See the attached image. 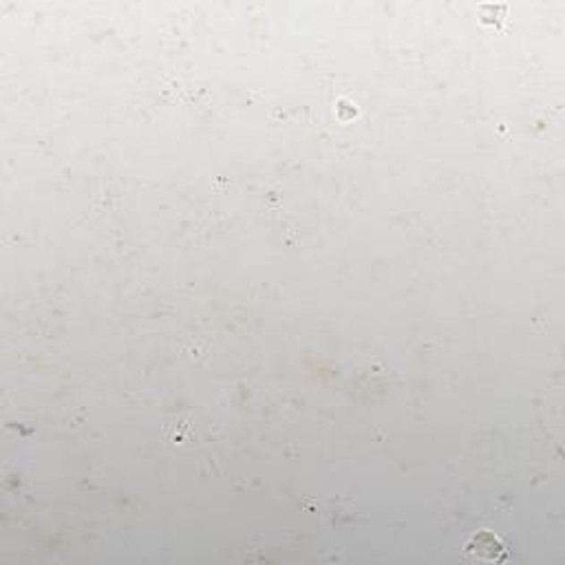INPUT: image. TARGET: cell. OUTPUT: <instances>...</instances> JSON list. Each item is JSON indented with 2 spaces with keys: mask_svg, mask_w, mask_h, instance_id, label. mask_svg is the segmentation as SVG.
<instances>
[{
  "mask_svg": "<svg viewBox=\"0 0 565 565\" xmlns=\"http://www.w3.org/2000/svg\"><path fill=\"white\" fill-rule=\"evenodd\" d=\"M464 552H467L471 559H475V561L497 563V561H506L508 559L503 541L497 535L488 533V530L471 536V541L464 545Z\"/></svg>",
  "mask_w": 565,
  "mask_h": 565,
  "instance_id": "1",
  "label": "cell"
}]
</instances>
